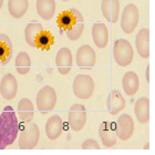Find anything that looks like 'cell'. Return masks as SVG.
<instances>
[{
	"mask_svg": "<svg viewBox=\"0 0 155 155\" xmlns=\"http://www.w3.org/2000/svg\"><path fill=\"white\" fill-rule=\"evenodd\" d=\"M145 75H146V81H147V82H150V65H147V67H146Z\"/></svg>",
	"mask_w": 155,
	"mask_h": 155,
	"instance_id": "cell-30",
	"label": "cell"
},
{
	"mask_svg": "<svg viewBox=\"0 0 155 155\" xmlns=\"http://www.w3.org/2000/svg\"><path fill=\"white\" fill-rule=\"evenodd\" d=\"M35 115V107L30 99L23 97L18 103V116L23 123H29L32 121Z\"/></svg>",
	"mask_w": 155,
	"mask_h": 155,
	"instance_id": "cell-19",
	"label": "cell"
},
{
	"mask_svg": "<svg viewBox=\"0 0 155 155\" xmlns=\"http://www.w3.org/2000/svg\"><path fill=\"white\" fill-rule=\"evenodd\" d=\"M113 58L120 67H127L134 58L133 47L125 39L116 40L113 45Z\"/></svg>",
	"mask_w": 155,
	"mask_h": 155,
	"instance_id": "cell-3",
	"label": "cell"
},
{
	"mask_svg": "<svg viewBox=\"0 0 155 155\" xmlns=\"http://www.w3.org/2000/svg\"><path fill=\"white\" fill-rule=\"evenodd\" d=\"M57 103L55 90L50 85H45L40 89L37 95V107L42 114H45L54 109Z\"/></svg>",
	"mask_w": 155,
	"mask_h": 155,
	"instance_id": "cell-4",
	"label": "cell"
},
{
	"mask_svg": "<svg viewBox=\"0 0 155 155\" xmlns=\"http://www.w3.org/2000/svg\"><path fill=\"white\" fill-rule=\"evenodd\" d=\"M94 91V81L87 74H78L73 80V93L77 97L87 100Z\"/></svg>",
	"mask_w": 155,
	"mask_h": 155,
	"instance_id": "cell-5",
	"label": "cell"
},
{
	"mask_svg": "<svg viewBox=\"0 0 155 155\" xmlns=\"http://www.w3.org/2000/svg\"><path fill=\"white\" fill-rule=\"evenodd\" d=\"M12 58V43L9 37L1 33L0 35V64H8Z\"/></svg>",
	"mask_w": 155,
	"mask_h": 155,
	"instance_id": "cell-21",
	"label": "cell"
},
{
	"mask_svg": "<svg viewBox=\"0 0 155 155\" xmlns=\"http://www.w3.org/2000/svg\"><path fill=\"white\" fill-rule=\"evenodd\" d=\"M115 131L119 139L122 141H127L134 132V121L132 116L127 113L120 115L117 122L115 123Z\"/></svg>",
	"mask_w": 155,
	"mask_h": 155,
	"instance_id": "cell-8",
	"label": "cell"
},
{
	"mask_svg": "<svg viewBox=\"0 0 155 155\" xmlns=\"http://www.w3.org/2000/svg\"><path fill=\"white\" fill-rule=\"evenodd\" d=\"M63 131V121L59 115L50 116L45 123V134L50 140H57Z\"/></svg>",
	"mask_w": 155,
	"mask_h": 155,
	"instance_id": "cell-18",
	"label": "cell"
},
{
	"mask_svg": "<svg viewBox=\"0 0 155 155\" xmlns=\"http://www.w3.org/2000/svg\"><path fill=\"white\" fill-rule=\"evenodd\" d=\"M125 107V100L121 92L117 90L111 91L107 99V109L112 115L119 114Z\"/></svg>",
	"mask_w": 155,
	"mask_h": 155,
	"instance_id": "cell-15",
	"label": "cell"
},
{
	"mask_svg": "<svg viewBox=\"0 0 155 155\" xmlns=\"http://www.w3.org/2000/svg\"><path fill=\"white\" fill-rule=\"evenodd\" d=\"M135 47L141 58L147 59L150 57V30L143 28L139 31L135 38Z\"/></svg>",
	"mask_w": 155,
	"mask_h": 155,
	"instance_id": "cell-14",
	"label": "cell"
},
{
	"mask_svg": "<svg viewBox=\"0 0 155 155\" xmlns=\"http://www.w3.org/2000/svg\"><path fill=\"white\" fill-rule=\"evenodd\" d=\"M99 135L105 147H112L116 144V131H115V123L104 121L99 126Z\"/></svg>",
	"mask_w": 155,
	"mask_h": 155,
	"instance_id": "cell-10",
	"label": "cell"
},
{
	"mask_svg": "<svg viewBox=\"0 0 155 155\" xmlns=\"http://www.w3.org/2000/svg\"><path fill=\"white\" fill-rule=\"evenodd\" d=\"M62 1H69V0H62Z\"/></svg>",
	"mask_w": 155,
	"mask_h": 155,
	"instance_id": "cell-32",
	"label": "cell"
},
{
	"mask_svg": "<svg viewBox=\"0 0 155 155\" xmlns=\"http://www.w3.org/2000/svg\"><path fill=\"white\" fill-rule=\"evenodd\" d=\"M31 68V60L27 52H20L16 58V69L19 74H27L29 73Z\"/></svg>",
	"mask_w": 155,
	"mask_h": 155,
	"instance_id": "cell-27",
	"label": "cell"
},
{
	"mask_svg": "<svg viewBox=\"0 0 155 155\" xmlns=\"http://www.w3.org/2000/svg\"><path fill=\"white\" fill-rule=\"evenodd\" d=\"M73 11L71 9L64 10L62 11L60 15H59L58 19H57V23H58V27L60 28V32H63L68 29L69 26L71 25L72 20H73Z\"/></svg>",
	"mask_w": 155,
	"mask_h": 155,
	"instance_id": "cell-28",
	"label": "cell"
},
{
	"mask_svg": "<svg viewBox=\"0 0 155 155\" xmlns=\"http://www.w3.org/2000/svg\"><path fill=\"white\" fill-rule=\"evenodd\" d=\"M69 125L73 131H80L83 129L87 122V110L82 104H73L69 111L68 115Z\"/></svg>",
	"mask_w": 155,
	"mask_h": 155,
	"instance_id": "cell-7",
	"label": "cell"
},
{
	"mask_svg": "<svg viewBox=\"0 0 155 155\" xmlns=\"http://www.w3.org/2000/svg\"><path fill=\"white\" fill-rule=\"evenodd\" d=\"M92 38H93L94 45L97 48L103 49L109 43V30L107 27L102 22L94 23L92 27Z\"/></svg>",
	"mask_w": 155,
	"mask_h": 155,
	"instance_id": "cell-17",
	"label": "cell"
},
{
	"mask_svg": "<svg viewBox=\"0 0 155 155\" xmlns=\"http://www.w3.org/2000/svg\"><path fill=\"white\" fill-rule=\"evenodd\" d=\"M122 87L123 90L127 95L132 97L137 92L140 87V81H139V77L136 74L135 72L133 71H127L124 74L122 79Z\"/></svg>",
	"mask_w": 155,
	"mask_h": 155,
	"instance_id": "cell-20",
	"label": "cell"
},
{
	"mask_svg": "<svg viewBox=\"0 0 155 155\" xmlns=\"http://www.w3.org/2000/svg\"><path fill=\"white\" fill-rule=\"evenodd\" d=\"M55 64L60 74L65 75L71 71L73 61H72V53L70 49L61 48L59 50L55 57Z\"/></svg>",
	"mask_w": 155,
	"mask_h": 155,
	"instance_id": "cell-13",
	"label": "cell"
},
{
	"mask_svg": "<svg viewBox=\"0 0 155 155\" xmlns=\"http://www.w3.org/2000/svg\"><path fill=\"white\" fill-rule=\"evenodd\" d=\"M18 93V82L15 75L8 73L0 82V94L7 101L13 100Z\"/></svg>",
	"mask_w": 155,
	"mask_h": 155,
	"instance_id": "cell-11",
	"label": "cell"
},
{
	"mask_svg": "<svg viewBox=\"0 0 155 155\" xmlns=\"http://www.w3.org/2000/svg\"><path fill=\"white\" fill-rule=\"evenodd\" d=\"M101 10L107 21L115 23L120 15V1L119 0H102Z\"/></svg>",
	"mask_w": 155,
	"mask_h": 155,
	"instance_id": "cell-16",
	"label": "cell"
},
{
	"mask_svg": "<svg viewBox=\"0 0 155 155\" xmlns=\"http://www.w3.org/2000/svg\"><path fill=\"white\" fill-rule=\"evenodd\" d=\"M82 149L83 150H99L100 149V145L99 143L93 139H87L85 140L82 144Z\"/></svg>",
	"mask_w": 155,
	"mask_h": 155,
	"instance_id": "cell-29",
	"label": "cell"
},
{
	"mask_svg": "<svg viewBox=\"0 0 155 155\" xmlns=\"http://www.w3.org/2000/svg\"><path fill=\"white\" fill-rule=\"evenodd\" d=\"M77 65L81 69H92L95 65V52L89 45H81L77 51Z\"/></svg>",
	"mask_w": 155,
	"mask_h": 155,
	"instance_id": "cell-9",
	"label": "cell"
},
{
	"mask_svg": "<svg viewBox=\"0 0 155 155\" xmlns=\"http://www.w3.org/2000/svg\"><path fill=\"white\" fill-rule=\"evenodd\" d=\"M20 126L12 107H6L0 114V150L11 145L18 137Z\"/></svg>",
	"mask_w": 155,
	"mask_h": 155,
	"instance_id": "cell-1",
	"label": "cell"
},
{
	"mask_svg": "<svg viewBox=\"0 0 155 155\" xmlns=\"http://www.w3.org/2000/svg\"><path fill=\"white\" fill-rule=\"evenodd\" d=\"M2 5H3V0H0V9L2 8Z\"/></svg>",
	"mask_w": 155,
	"mask_h": 155,
	"instance_id": "cell-31",
	"label": "cell"
},
{
	"mask_svg": "<svg viewBox=\"0 0 155 155\" xmlns=\"http://www.w3.org/2000/svg\"><path fill=\"white\" fill-rule=\"evenodd\" d=\"M40 137V130L36 123H27L19 130V147L21 150H33Z\"/></svg>",
	"mask_w": 155,
	"mask_h": 155,
	"instance_id": "cell-2",
	"label": "cell"
},
{
	"mask_svg": "<svg viewBox=\"0 0 155 155\" xmlns=\"http://www.w3.org/2000/svg\"><path fill=\"white\" fill-rule=\"evenodd\" d=\"M71 10L73 11V20H72L71 25L69 26V28L65 30L64 32L68 37L69 40L71 41H77L78 39L82 36V32H83L84 29V20L82 13L79 11L78 9L74 8H71Z\"/></svg>",
	"mask_w": 155,
	"mask_h": 155,
	"instance_id": "cell-12",
	"label": "cell"
},
{
	"mask_svg": "<svg viewBox=\"0 0 155 155\" xmlns=\"http://www.w3.org/2000/svg\"><path fill=\"white\" fill-rule=\"evenodd\" d=\"M37 12L43 20H51L55 12V0H37Z\"/></svg>",
	"mask_w": 155,
	"mask_h": 155,
	"instance_id": "cell-22",
	"label": "cell"
},
{
	"mask_svg": "<svg viewBox=\"0 0 155 155\" xmlns=\"http://www.w3.org/2000/svg\"><path fill=\"white\" fill-rule=\"evenodd\" d=\"M140 13L139 9L135 5L129 3L123 9L122 17H121V28L125 33L130 35L135 30L137 23H139Z\"/></svg>",
	"mask_w": 155,
	"mask_h": 155,
	"instance_id": "cell-6",
	"label": "cell"
},
{
	"mask_svg": "<svg viewBox=\"0 0 155 155\" xmlns=\"http://www.w3.org/2000/svg\"><path fill=\"white\" fill-rule=\"evenodd\" d=\"M53 42H54L53 35L50 31L42 30L41 32L37 36L35 43H36V48L40 49V50H45V51H49L51 49Z\"/></svg>",
	"mask_w": 155,
	"mask_h": 155,
	"instance_id": "cell-26",
	"label": "cell"
},
{
	"mask_svg": "<svg viewBox=\"0 0 155 155\" xmlns=\"http://www.w3.org/2000/svg\"><path fill=\"white\" fill-rule=\"evenodd\" d=\"M29 0H9L8 1V10L13 18L19 19L22 18L28 11Z\"/></svg>",
	"mask_w": 155,
	"mask_h": 155,
	"instance_id": "cell-24",
	"label": "cell"
},
{
	"mask_svg": "<svg viewBox=\"0 0 155 155\" xmlns=\"http://www.w3.org/2000/svg\"><path fill=\"white\" fill-rule=\"evenodd\" d=\"M134 112L140 123L145 124L150 120V100L147 97H140L136 101Z\"/></svg>",
	"mask_w": 155,
	"mask_h": 155,
	"instance_id": "cell-23",
	"label": "cell"
},
{
	"mask_svg": "<svg viewBox=\"0 0 155 155\" xmlns=\"http://www.w3.org/2000/svg\"><path fill=\"white\" fill-rule=\"evenodd\" d=\"M43 30L41 23L39 22H30L25 28V38H26L27 45H29L32 48H36V38L39 33Z\"/></svg>",
	"mask_w": 155,
	"mask_h": 155,
	"instance_id": "cell-25",
	"label": "cell"
}]
</instances>
